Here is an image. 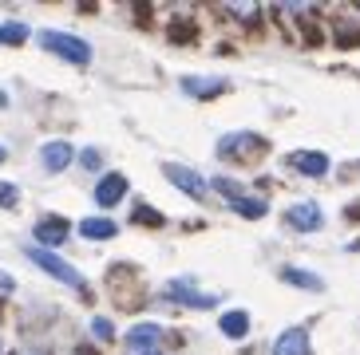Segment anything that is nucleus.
<instances>
[{
	"instance_id": "1",
	"label": "nucleus",
	"mask_w": 360,
	"mask_h": 355,
	"mask_svg": "<svg viewBox=\"0 0 360 355\" xmlns=\"http://www.w3.org/2000/svg\"><path fill=\"white\" fill-rule=\"evenodd\" d=\"M40 48L64 55L68 63H91V48L79 36H68V32H40Z\"/></svg>"
},
{
	"instance_id": "2",
	"label": "nucleus",
	"mask_w": 360,
	"mask_h": 355,
	"mask_svg": "<svg viewBox=\"0 0 360 355\" xmlns=\"http://www.w3.org/2000/svg\"><path fill=\"white\" fill-rule=\"evenodd\" d=\"M210 186L222 189L226 201H230V206L238 209L242 217H262V213H265V201H262V198H245V189L238 186V182H230V178H214Z\"/></svg>"
},
{
	"instance_id": "3",
	"label": "nucleus",
	"mask_w": 360,
	"mask_h": 355,
	"mask_svg": "<svg viewBox=\"0 0 360 355\" xmlns=\"http://www.w3.org/2000/svg\"><path fill=\"white\" fill-rule=\"evenodd\" d=\"M28 257H32V264H40L44 272H52L56 281L72 284V288H84V276H79V272H75L68 261H60L52 249H28Z\"/></svg>"
},
{
	"instance_id": "4",
	"label": "nucleus",
	"mask_w": 360,
	"mask_h": 355,
	"mask_svg": "<svg viewBox=\"0 0 360 355\" xmlns=\"http://www.w3.org/2000/svg\"><path fill=\"white\" fill-rule=\"evenodd\" d=\"M218 150H222V154H233L238 162H254L257 150H265V138L250 135V130H238V135H226L222 142H218Z\"/></svg>"
},
{
	"instance_id": "5",
	"label": "nucleus",
	"mask_w": 360,
	"mask_h": 355,
	"mask_svg": "<svg viewBox=\"0 0 360 355\" xmlns=\"http://www.w3.org/2000/svg\"><path fill=\"white\" fill-rule=\"evenodd\" d=\"M285 225L297 233H317L321 225H325V217H321V206L317 201H297V206L285 209Z\"/></svg>"
},
{
	"instance_id": "6",
	"label": "nucleus",
	"mask_w": 360,
	"mask_h": 355,
	"mask_svg": "<svg viewBox=\"0 0 360 355\" xmlns=\"http://www.w3.org/2000/svg\"><path fill=\"white\" fill-rule=\"evenodd\" d=\"M162 174H167L170 182L186 194V198H206V189H210V182H206V178L194 174V170H186V166H179V162H167V166H162Z\"/></svg>"
},
{
	"instance_id": "7",
	"label": "nucleus",
	"mask_w": 360,
	"mask_h": 355,
	"mask_svg": "<svg viewBox=\"0 0 360 355\" xmlns=\"http://www.w3.org/2000/svg\"><path fill=\"white\" fill-rule=\"evenodd\" d=\"M36 241H40V249H56V245H64V241H68V221L64 217H40V221H36Z\"/></svg>"
},
{
	"instance_id": "8",
	"label": "nucleus",
	"mask_w": 360,
	"mask_h": 355,
	"mask_svg": "<svg viewBox=\"0 0 360 355\" xmlns=\"http://www.w3.org/2000/svg\"><path fill=\"white\" fill-rule=\"evenodd\" d=\"M159 340H162V328L159 324H135L127 332V344H131V351H135V355H150Z\"/></svg>"
},
{
	"instance_id": "9",
	"label": "nucleus",
	"mask_w": 360,
	"mask_h": 355,
	"mask_svg": "<svg viewBox=\"0 0 360 355\" xmlns=\"http://www.w3.org/2000/svg\"><path fill=\"white\" fill-rule=\"evenodd\" d=\"M289 166L301 170V174H309V178H325L328 174V158L317 154V150H293V154H289Z\"/></svg>"
},
{
	"instance_id": "10",
	"label": "nucleus",
	"mask_w": 360,
	"mask_h": 355,
	"mask_svg": "<svg viewBox=\"0 0 360 355\" xmlns=\"http://www.w3.org/2000/svg\"><path fill=\"white\" fill-rule=\"evenodd\" d=\"M226 87H230V83H226L222 75H202V79H198V75H186V79H182V91H186V95H198V99L222 95Z\"/></svg>"
},
{
	"instance_id": "11",
	"label": "nucleus",
	"mask_w": 360,
	"mask_h": 355,
	"mask_svg": "<svg viewBox=\"0 0 360 355\" xmlns=\"http://www.w3.org/2000/svg\"><path fill=\"white\" fill-rule=\"evenodd\" d=\"M274 355H309V332L305 328H289V332L277 335Z\"/></svg>"
},
{
	"instance_id": "12",
	"label": "nucleus",
	"mask_w": 360,
	"mask_h": 355,
	"mask_svg": "<svg viewBox=\"0 0 360 355\" xmlns=\"http://www.w3.org/2000/svg\"><path fill=\"white\" fill-rule=\"evenodd\" d=\"M123 194H127V178L123 174H107L103 182L96 186V201L99 206H115V201H123Z\"/></svg>"
},
{
	"instance_id": "13",
	"label": "nucleus",
	"mask_w": 360,
	"mask_h": 355,
	"mask_svg": "<svg viewBox=\"0 0 360 355\" xmlns=\"http://www.w3.org/2000/svg\"><path fill=\"white\" fill-rule=\"evenodd\" d=\"M167 296H170V300L191 304V308H214V296H210V293H194L191 284H182V281L167 284Z\"/></svg>"
},
{
	"instance_id": "14",
	"label": "nucleus",
	"mask_w": 360,
	"mask_h": 355,
	"mask_svg": "<svg viewBox=\"0 0 360 355\" xmlns=\"http://www.w3.org/2000/svg\"><path fill=\"white\" fill-rule=\"evenodd\" d=\"M40 162H44L48 174H60V170L72 162V147H68V142H48V147L40 150Z\"/></svg>"
},
{
	"instance_id": "15",
	"label": "nucleus",
	"mask_w": 360,
	"mask_h": 355,
	"mask_svg": "<svg viewBox=\"0 0 360 355\" xmlns=\"http://www.w3.org/2000/svg\"><path fill=\"white\" fill-rule=\"evenodd\" d=\"M79 233L91 237V241H103V237H115L119 225L111 217H87V221H79Z\"/></svg>"
},
{
	"instance_id": "16",
	"label": "nucleus",
	"mask_w": 360,
	"mask_h": 355,
	"mask_svg": "<svg viewBox=\"0 0 360 355\" xmlns=\"http://www.w3.org/2000/svg\"><path fill=\"white\" fill-rule=\"evenodd\" d=\"M281 281L297 284V288H305V293H321V288H325V281L313 276V272H305V269H285V272H281Z\"/></svg>"
},
{
	"instance_id": "17",
	"label": "nucleus",
	"mask_w": 360,
	"mask_h": 355,
	"mask_svg": "<svg viewBox=\"0 0 360 355\" xmlns=\"http://www.w3.org/2000/svg\"><path fill=\"white\" fill-rule=\"evenodd\" d=\"M222 332L230 335V340H245V332H250V316L245 312H226L222 316Z\"/></svg>"
},
{
	"instance_id": "18",
	"label": "nucleus",
	"mask_w": 360,
	"mask_h": 355,
	"mask_svg": "<svg viewBox=\"0 0 360 355\" xmlns=\"http://www.w3.org/2000/svg\"><path fill=\"white\" fill-rule=\"evenodd\" d=\"M24 40H28L24 24H0V43H24Z\"/></svg>"
},
{
	"instance_id": "19",
	"label": "nucleus",
	"mask_w": 360,
	"mask_h": 355,
	"mask_svg": "<svg viewBox=\"0 0 360 355\" xmlns=\"http://www.w3.org/2000/svg\"><path fill=\"white\" fill-rule=\"evenodd\" d=\"M135 221H150V225H162V213H155V209H147V206H135Z\"/></svg>"
},
{
	"instance_id": "20",
	"label": "nucleus",
	"mask_w": 360,
	"mask_h": 355,
	"mask_svg": "<svg viewBox=\"0 0 360 355\" xmlns=\"http://www.w3.org/2000/svg\"><path fill=\"white\" fill-rule=\"evenodd\" d=\"M91 332H96L99 340H111V335H115V328H111V320H96V324H91Z\"/></svg>"
},
{
	"instance_id": "21",
	"label": "nucleus",
	"mask_w": 360,
	"mask_h": 355,
	"mask_svg": "<svg viewBox=\"0 0 360 355\" xmlns=\"http://www.w3.org/2000/svg\"><path fill=\"white\" fill-rule=\"evenodd\" d=\"M0 206H16V186L0 182Z\"/></svg>"
},
{
	"instance_id": "22",
	"label": "nucleus",
	"mask_w": 360,
	"mask_h": 355,
	"mask_svg": "<svg viewBox=\"0 0 360 355\" xmlns=\"http://www.w3.org/2000/svg\"><path fill=\"white\" fill-rule=\"evenodd\" d=\"M79 162H84L87 170H99V166H103V162H99V150H84V154H79Z\"/></svg>"
},
{
	"instance_id": "23",
	"label": "nucleus",
	"mask_w": 360,
	"mask_h": 355,
	"mask_svg": "<svg viewBox=\"0 0 360 355\" xmlns=\"http://www.w3.org/2000/svg\"><path fill=\"white\" fill-rule=\"evenodd\" d=\"M0 293H12V276H4V272H0Z\"/></svg>"
},
{
	"instance_id": "24",
	"label": "nucleus",
	"mask_w": 360,
	"mask_h": 355,
	"mask_svg": "<svg viewBox=\"0 0 360 355\" xmlns=\"http://www.w3.org/2000/svg\"><path fill=\"white\" fill-rule=\"evenodd\" d=\"M20 355H48L44 347H28V351H20Z\"/></svg>"
},
{
	"instance_id": "25",
	"label": "nucleus",
	"mask_w": 360,
	"mask_h": 355,
	"mask_svg": "<svg viewBox=\"0 0 360 355\" xmlns=\"http://www.w3.org/2000/svg\"><path fill=\"white\" fill-rule=\"evenodd\" d=\"M4 158H8V150H4V147H0V162H4Z\"/></svg>"
},
{
	"instance_id": "26",
	"label": "nucleus",
	"mask_w": 360,
	"mask_h": 355,
	"mask_svg": "<svg viewBox=\"0 0 360 355\" xmlns=\"http://www.w3.org/2000/svg\"><path fill=\"white\" fill-rule=\"evenodd\" d=\"M150 355H162V351H150Z\"/></svg>"
}]
</instances>
